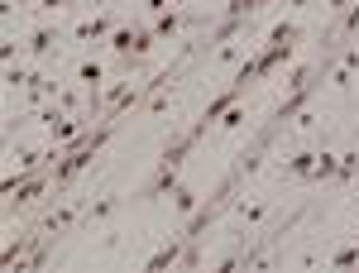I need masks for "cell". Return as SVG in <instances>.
<instances>
[{
	"instance_id": "19",
	"label": "cell",
	"mask_w": 359,
	"mask_h": 273,
	"mask_svg": "<svg viewBox=\"0 0 359 273\" xmlns=\"http://www.w3.org/2000/svg\"><path fill=\"white\" fill-rule=\"evenodd\" d=\"M139 10H144L149 20H158L163 10H172V0H139Z\"/></svg>"
},
{
	"instance_id": "1",
	"label": "cell",
	"mask_w": 359,
	"mask_h": 273,
	"mask_svg": "<svg viewBox=\"0 0 359 273\" xmlns=\"http://www.w3.org/2000/svg\"><path fill=\"white\" fill-rule=\"evenodd\" d=\"M111 44L115 58H130V62H144V58L154 53V44H158V34H154V25H120L106 39Z\"/></svg>"
},
{
	"instance_id": "11",
	"label": "cell",
	"mask_w": 359,
	"mask_h": 273,
	"mask_svg": "<svg viewBox=\"0 0 359 273\" xmlns=\"http://www.w3.org/2000/svg\"><path fill=\"white\" fill-rule=\"evenodd\" d=\"M196 206H201V192H196L192 182H177V187H172V211L187 220V216L196 211Z\"/></svg>"
},
{
	"instance_id": "18",
	"label": "cell",
	"mask_w": 359,
	"mask_h": 273,
	"mask_svg": "<svg viewBox=\"0 0 359 273\" xmlns=\"http://www.w3.org/2000/svg\"><path fill=\"white\" fill-rule=\"evenodd\" d=\"M350 82H355V72L340 62V67H331V86H340V91H350Z\"/></svg>"
},
{
	"instance_id": "14",
	"label": "cell",
	"mask_w": 359,
	"mask_h": 273,
	"mask_svg": "<svg viewBox=\"0 0 359 273\" xmlns=\"http://www.w3.org/2000/svg\"><path fill=\"white\" fill-rule=\"evenodd\" d=\"M359 173V144H350L345 154H340V173H335V187H350Z\"/></svg>"
},
{
	"instance_id": "15",
	"label": "cell",
	"mask_w": 359,
	"mask_h": 273,
	"mask_svg": "<svg viewBox=\"0 0 359 273\" xmlns=\"http://www.w3.org/2000/svg\"><path fill=\"white\" fill-rule=\"evenodd\" d=\"M297 39H302L297 20H278V25L269 29V44H297Z\"/></svg>"
},
{
	"instance_id": "25",
	"label": "cell",
	"mask_w": 359,
	"mask_h": 273,
	"mask_svg": "<svg viewBox=\"0 0 359 273\" xmlns=\"http://www.w3.org/2000/svg\"><path fill=\"white\" fill-rule=\"evenodd\" d=\"M283 5H306V0H283Z\"/></svg>"
},
{
	"instance_id": "24",
	"label": "cell",
	"mask_w": 359,
	"mask_h": 273,
	"mask_svg": "<svg viewBox=\"0 0 359 273\" xmlns=\"http://www.w3.org/2000/svg\"><path fill=\"white\" fill-rule=\"evenodd\" d=\"M5 5H43V0H5Z\"/></svg>"
},
{
	"instance_id": "3",
	"label": "cell",
	"mask_w": 359,
	"mask_h": 273,
	"mask_svg": "<svg viewBox=\"0 0 359 273\" xmlns=\"http://www.w3.org/2000/svg\"><path fill=\"white\" fill-rule=\"evenodd\" d=\"M86 201H91V197H67L62 206H53V211L43 216V235H53V240H57V235H67L72 225H82Z\"/></svg>"
},
{
	"instance_id": "10",
	"label": "cell",
	"mask_w": 359,
	"mask_h": 273,
	"mask_svg": "<svg viewBox=\"0 0 359 273\" xmlns=\"http://www.w3.org/2000/svg\"><path fill=\"white\" fill-rule=\"evenodd\" d=\"M335 173H340V154L321 149V154H316V168L306 173V182H311V187H321V182H335Z\"/></svg>"
},
{
	"instance_id": "6",
	"label": "cell",
	"mask_w": 359,
	"mask_h": 273,
	"mask_svg": "<svg viewBox=\"0 0 359 273\" xmlns=\"http://www.w3.org/2000/svg\"><path fill=\"white\" fill-rule=\"evenodd\" d=\"M316 154H321V144H306V149H297V154H287L283 159V178H292V182H306V173L316 168Z\"/></svg>"
},
{
	"instance_id": "23",
	"label": "cell",
	"mask_w": 359,
	"mask_h": 273,
	"mask_svg": "<svg viewBox=\"0 0 359 273\" xmlns=\"http://www.w3.org/2000/svg\"><path fill=\"white\" fill-rule=\"evenodd\" d=\"M82 5H91V10H111V0H82Z\"/></svg>"
},
{
	"instance_id": "16",
	"label": "cell",
	"mask_w": 359,
	"mask_h": 273,
	"mask_svg": "<svg viewBox=\"0 0 359 273\" xmlns=\"http://www.w3.org/2000/svg\"><path fill=\"white\" fill-rule=\"evenodd\" d=\"M29 82H34V72H29L25 62H5V86L10 91H25Z\"/></svg>"
},
{
	"instance_id": "17",
	"label": "cell",
	"mask_w": 359,
	"mask_h": 273,
	"mask_svg": "<svg viewBox=\"0 0 359 273\" xmlns=\"http://www.w3.org/2000/svg\"><path fill=\"white\" fill-rule=\"evenodd\" d=\"M331 269H359V240H350V245H340L331 254Z\"/></svg>"
},
{
	"instance_id": "7",
	"label": "cell",
	"mask_w": 359,
	"mask_h": 273,
	"mask_svg": "<svg viewBox=\"0 0 359 273\" xmlns=\"http://www.w3.org/2000/svg\"><path fill=\"white\" fill-rule=\"evenodd\" d=\"M264 149H269V139H259V135L240 149V159H235V178H240V182H245V178H254V173L264 168Z\"/></svg>"
},
{
	"instance_id": "12",
	"label": "cell",
	"mask_w": 359,
	"mask_h": 273,
	"mask_svg": "<svg viewBox=\"0 0 359 273\" xmlns=\"http://www.w3.org/2000/svg\"><path fill=\"white\" fill-rule=\"evenodd\" d=\"M269 211H273V201H235V216L245 220V230L264 225V220H269Z\"/></svg>"
},
{
	"instance_id": "5",
	"label": "cell",
	"mask_w": 359,
	"mask_h": 273,
	"mask_svg": "<svg viewBox=\"0 0 359 273\" xmlns=\"http://www.w3.org/2000/svg\"><path fill=\"white\" fill-rule=\"evenodd\" d=\"M182 249H187V235L177 230V235H172L168 245H158L154 254H149V259H144V269H149V273H158V269H177V264H182Z\"/></svg>"
},
{
	"instance_id": "13",
	"label": "cell",
	"mask_w": 359,
	"mask_h": 273,
	"mask_svg": "<svg viewBox=\"0 0 359 273\" xmlns=\"http://www.w3.org/2000/svg\"><path fill=\"white\" fill-rule=\"evenodd\" d=\"M331 34L335 39H359V0H350V10L331 25Z\"/></svg>"
},
{
	"instance_id": "8",
	"label": "cell",
	"mask_w": 359,
	"mask_h": 273,
	"mask_svg": "<svg viewBox=\"0 0 359 273\" xmlns=\"http://www.w3.org/2000/svg\"><path fill=\"white\" fill-rule=\"evenodd\" d=\"M125 206V197L120 192H101L96 201H86V216H82V225H101V220H111L115 211Z\"/></svg>"
},
{
	"instance_id": "4",
	"label": "cell",
	"mask_w": 359,
	"mask_h": 273,
	"mask_svg": "<svg viewBox=\"0 0 359 273\" xmlns=\"http://www.w3.org/2000/svg\"><path fill=\"white\" fill-rule=\"evenodd\" d=\"M57 44H62V34H57V25H39V29H29V39H25V53L34 58V62H48V58H57Z\"/></svg>"
},
{
	"instance_id": "9",
	"label": "cell",
	"mask_w": 359,
	"mask_h": 273,
	"mask_svg": "<svg viewBox=\"0 0 359 273\" xmlns=\"http://www.w3.org/2000/svg\"><path fill=\"white\" fill-rule=\"evenodd\" d=\"M72 72H77V82L86 86V91H101V86L111 82V77H106V62H101V58H77V67H72Z\"/></svg>"
},
{
	"instance_id": "21",
	"label": "cell",
	"mask_w": 359,
	"mask_h": 273,
	"mask_svg": "<svg viewBox=\"0 0 359 273\" xmlns=\"http://www.w3.org/2000/svg\"><path fill=\"white\" fill-rule=\"evenodd\" d=\"M0 58H5V62H20V58H29V53L20 48V44H15V39H5V48H0Z\"/></svg>"
},
{
	"instance_id": "20",
	"label": "cell",
	"mask_w": 359,
	"mask_h": 273,
	"mask_svg": "<svg viewBox=\"0 0 359 273\" xmlns=\"http://www.w3.org/2000/svg\"><path fill=\"white\" fill-rule=\"evenodd\" d=\"M240 125H245V110H240V106H230V110L221 115V130H240Z\"/></svg>"
},
{
	"instance_id": "2",
	"label": "cell",
	"mask_w": 359,
	"mask_h": 273,
	"mask_svg": "<svg viewBox=\"0 0 359 273\" xmlns=\"http://www.w3.org/2000/svg\"><path fill=\"white\" fill-rule=\"evenodd\" d=\"M120 25H125L120 10H96V15H86V20H77V25L67 29V39L82 44V48H91V44H101V39H111Z\"/></svg>"
},
{
	"instance_id": "22",
	"label": "cell",
	"mask_w": 359,
	"mask_h": 273,
	"mask_svg": "<svg viewBox=\"0 0 359 273\" xmlns=\"http://www.w3.org/2000/svg\"><path fill=\"white\" fill-rule=\"evenodd\" d=\"M67 5H77V0H43V10H67Z\"/></svg>"
}]
</instances>
